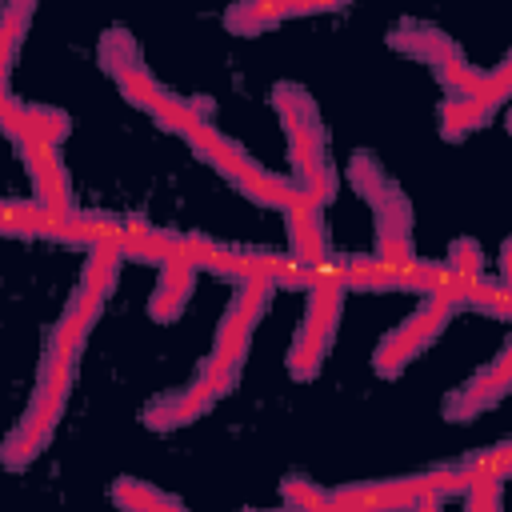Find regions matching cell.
Returning <instances> with one entry per match:
<instances>
[{
	"instance_id": "1",
	"label": "cell",
	"mask_w": 512,
	"mask_h": 512,
	"mask_svg": "<svg viewBox=\"0 0 512 512\" xmlns=\"http://www.w3.org/2000/svg\"><path fill=\"white\" fill-rule=\"evenodd\" d=\"M272 104L284 120L288 132V148H292V168H296V184L304 192V208H324L336 192V176L324 160V128H320V112L312 104V96L300 84H276L272 88Z\"/></svg>"
},
{
	"instance_id": "2",
	"label": "cell",
	"mask_w": 512,
	"mask_h": 512,
	"mask_svg": "<svg viewBox=\"0 0 512 512\" xmlns=\"http://www.w3.org/2000/svg\"><path fill=\"white\" fill-rule=\"evenodd\" d=\"M348 180L376 212V252L372 256L388 268H408L416 256H412V208H408L404 192L384 176V168L368 152H356L348 160Z\"/></svg>"
},
{
	"instance_id": "3",
	"label": "cell",
	"mask_w": 512,
	"mask_h": 512,
	"mask_svg": "<svg viewBox=\"0 0 512 512\" xmlns=\"http://www.w3.org/2000/svg\"><path fill=\"white\" fill-rule=\"evenodd\" d=\"M72 368H76V356H64V352H44V364H40V384L32 392V404L20 420V428L8 436L4 444V464L8 468H24L56 432V420L64 416V404H68V384H72Z\"/></svg>"
},
{
	"instance_id": "4",
	"label": "cell",
	"mask_w": 512,
	"mask_h": 512,
	"mask_svg": "<svg viewBox=\"0 0 512 512\" xmlns=\"http://www.w3.org/2000/svg\"><path fill=\"white\" fill-rule=\"evenodd\" d=\"M452 312H456V308L444 304V300H428L420 312H412L400 328H392V332L380 340L376 360H372L376 372H380V376H400V372L408 368V360L420 356V352L444 332V324H448Z\"/></svg>"
},
{
	"instance_id": "5",
	"label": "cell",
	"mask_w": 512,
	"mask_h": 512,
	"mask_svg": "<svg viewBox=\"0 0 512 512\" xmlns=\"http://www.w3.org/2000/svg\"><path fill=\"white\" fill-rule=\"evenodd\" d=\"M4 132L24 148V144H60L68 136V116L60 108L48 104H24L12 92H4V108H0Z\"/></svg>"
},
{
	"instance_id": "6",
	"label": "cell",
	"mask_w": 512,
	"mask_h": 512,
	"mask_svg": "<svg viewBox=\"0 0 512 512\" xmlns=\"http://www.w3.org/2000/svg\"><path fill=\"white\" fill-rule=\"evenodd\" d=\"M508 392H512V360L496 356L480 376H472L456 396L444 400V416H448V420H472L476 412L500 404Z\"/></svg>"
},
{
	"instance_id": "7",
	"label": "cell",
	"mask_w": 512,
	"mask_h": 512,
	"mask_svg": "<svg viewBox=\"0 0 512 512\" xmlns=\"http://www.w3.org/2000/svg\"><path fill=\"white\" fill-rule=\"evenodd\" d=\"M24 164L28 176L36 184V204H44L48 212H72V196H68V172L56 156L52 144H24Z\"/></svg>"
},
{
	"instance_id": "8",
	"label": "cell",
	"mask_w": 512,
	"mask_h": 512,
	"mask_svg": "<svg viewBox=\"0 0 512 512\" xmlns=\"http://www.w3.org/2000/svg\"><path fill=\"white\" fill-rule=\"evenodd\" d=\"M212 404H216V396H212L204 384H192V388H184V392H176V396L152 400V404L144 408V424L156 428V432H172V428H184V424H192L196 416H204Z\"/></svg>"
},
{
	"instance_id": "9",
	"label": "cell",
	"mask_w": 512,
	"mask_h": 512,
	"mask_svg": "<svg viewBox=\"0 0 512 512\" xmlns=\"http://www.w3.org/2000/svg\"><path fill=\"white\" fill-rule=\"evenodd\" d=\"M192 284H196V268L188 260H168L160 264V280H156V292L148 300V316L168 324L184 312L188 296H192Z\"/></svg>"
},
{
	"instance_id": "10",
	"label": "cell",
	"mask_w": 512,
	"mask_h": 512,
	"mask_svg": "<svg viewBox=\"0 0 512 512\" xmlns=\"http://www.w3.org/2000/svg\"><path fill=\"white\" fill-rule=\"evenodd\" d=\"M340 308H344V284L332 276V268L324 264V280L308 292V308H304V332L316 336L320 344H332L336 324H340Z\"/></svg>"
},
{
	"instance_id": "11",
	"label": "cell",
	"mask_w": 512,
	"mask_h": 512,
	"mask_svg": "<svg viewBox=\"0 0 512 512\" xmlns=\"http://www.w3.org/2000/svg\"><path fill=\"white\" fill-rule=\"evenodd\" d=\"M288 240H292V260L304 268H324L332 260L316 208H292L288 212Z\"/></svg>"
},
{
	"instance_id": "12",
	"label": "cell",
	"mask_w": 512,
	"mask_h": 512,
	"mask_svg": "<svg viewBox=\"0 0 512 512\" xmlns=\"http://www.w3.org/2000/svg\"><path fill=\"white\" fill-rule=\"evenodd\" d=\"M112 500L124 508V512H188L180 500L164 496L160 488L144 484V480H132V476H120L112 480Z\"/></svg>"
},
{
	"instance_id": "13",
	"label": "cell",
	"mask_w": 512,
	"mask_h": 512,
	"mask_svg": "<svg viewBox=\"0 0 512 512\" xmlns=\"http://www.w3.org/2000/svg\"><path fill=\"white\" fill-rule=\"evenodd\" d=\"M488 116H484V108L472 100V96H448L444 104H440V132H444V140H460V136H468L472 128H480Z\"/></svg>"
},
{
	"instance_id": "14",
	"label": "cell",
	"mask_w": 512,
	"mask_h": 512,
	"mask_svg": "<svg viewBox=\"0 0 512 512\" xmlns=\"http://www.w3.org/2000/svg\"><path fill=\"white\" fill-rule=\"evenodd\" d=\"M284 16H288L284 4H264V0H256V4H236L224 20H228L232 32H240V36H256V32L272 28L276 20H284Z\"/></svg>"
},
{
	"instance_id": "15",
	"label": "cell",
	"mask_w": 512,
	"mask_h": 512,
	"mask_svg": "<svg viewBox=\"0 0 512 512\" xmlns=\"http://www.w3.org/2000/svg\"><path fill=\"white\" fill-rule=\"evenodd\" d=\"M32 20V4H8L4 8V16H0V56H4V80H8V72H12V64H16V44H20V36H24V24Z\"/></svg>"
},
{
	"instance_id": "16",
	"label": "cell",
	"mask_w": 512,
	"mask_h": 512,
	"mask_svg": "<svg viewBox=\"0 0 512 512\" xmlns=\"http://www.w3.org/2000/svg\"><path fill=\"white\" fill-rule=\"evenodd\" d=\"M324 352H328V344H320L316 336H308L300 328L296 340H292V348H288V372L296 380H312L320 372V364H324Z\"/></svg>"
},
{
	"instance_id": "17",
	"label": "cell",
	"mask_w": 512,
	"mask_h": 512,
	"mask_svg": "<svg viewBox=\"0 0 512 512\" xmlns=\"http://www.w3.org/2000/svg\"><path fill=\"white\" fill-rule=\"evenodd\" d=\"M280 492H284V500H288L292 512H328V496H332V492L316 488V484L304 480V476H288V480L280 484Z\"/></svg>"
},
{
	"instance_id": "18",
	"label": "cell",
	"mask_w": 512,
	"mask_h": 512,
	"mask_svg": "<svg viewBox=\"0 0 512 512\" xmlns=\"http://www.w3.org/2000/svg\"><path fill=\"white\" fill-rule=\"evenodd\" d=\"M460 280H480L484 272V256H480V244L472 236H460L448 244V260H444Z\"/></svg>"
},
{
	"instance_id": "19",
	"label": "cell",
	"mask_w": 512,
	"mask_h": 512,
	"mask_svg": "<svg viewBox=\"0 0 512 512\" xmlns=\"http://www.w3.org/2000/svg\"><path fill=\"white\" fill-rule=\"evenodd\" d=\"M500 476H480L464 492V512H500Z\"/></svg>"
},
{
	"instance_id": "20",
	"label": "cell",
	"mask_w": 512,
	"mask_h": 512,
	"mask_svg": "<svg viewBox=\"0 0 512 512\" xmlns=\"http://www.w3.org/2000/svg\"><path fill=\"white\" fill-rule=\"evenodd\" d=\"M500 272H504V288H512V240H504L500 248Z\"/></svg>"
},
{
	"instance_id": "21",
	"label": "cell",
	"mask_w": 512,
	"mask_h": 512,
	"mask_svg": "<svg viewBox=\"0 0 512 512\" xmlns=\"http://www.w3.org/2000/svg\"><path fill=\"white\" fill-rule=\"evenodd\" d=\"M412 512H440V500H436V496H424V500H420Z\"/></svg>"
},
{
	"instance_id": "22",
	"label": "cell",
	"mask_w": 512,
	"mask_h": 512,
	"mask_svg": "<svg viewBox=\"0 0 512 512\" xmlns=\"http://www.w3.org/2000/svg\"><path fill=\"white\" fill-rule=\"evenodd\" d=\"M508 132H512V116H508Z\"/></svg>"
}]
</instances>
